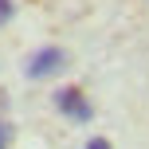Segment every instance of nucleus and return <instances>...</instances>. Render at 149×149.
<instances>
[{
  "instance_id": "obj_5",
  "label": "nucleus",
  "mask_w": 149,
  "mask_h": 149,
  "mask_svg": "<svg viewBox=\"0 0 149 149\" xmlns=\"http://www.w3.org/2000/svg\"><path fill=\"white\" fill-rule=\"evenodd\" d=\"M86 149H114V145L106 141V137H90V141H86Z\"/></svg>"
},
{
  "instance_id": "obj_3",
  "label": "nucleus",
  "mask_w": 149,
  "mask_h": 149,
  "mask_svg": "<svg viewBox=\"0 0 149 149\" xmlns=\"http://www.w3.org/2000/svg\"><path fill=\"white\" fill-rule=\"evenodd\" d=\"M12 16H16V4H12V0H0V28H4Z\"/></svg>"
},
{
  "instance_id": "obj_4",
  "label": "nucleus",
  "mask_w": 149,
  "mask_h": 149,
  "mask_svg": "<svg viewBox=\"0 0 149 149\" xmlns=\"http://www.w3.org/2000/svg\"><path fill=\"white\" fill-rule=\"evenodd\" d=\"M8 145H12V122L0 118V149H8Z\"/></svg>"
},
{
  "instance_id": "obj_2",
  "label": "nucleus",
  "mask_w": 149,
  "mask_h": 149,
  "mask_svg": "<svg viewBox=\"0 0 149 149\" xmlns=\"http://www.w3.org/2000/svg\"><path fill=\"white\" fill-rule=\"evenodd\" d=\"M55 110H59L63 118L79 122V126L94 118V106L86 102V94H82L79 86H63V90H55Z\"/></svg>"
},
{
  "instance_id": "obj_1",
  "label": "nucleus",
  "mask_w": 149,
  "mask_h": 149,
  "mask_svg": "<svg viewBox=\"0 0 149 149\" xmlns=\"http://www.w3.org/2000/svg\"><path fill=\"white\" fill-rule=\"evenodd\" d=\"M71 63V55L63 51V47H39V51H31V59H28V67H24V74H28L31 82H39V79H51V74H59L63 67Z\"/></svg>"
}]
</instances>
